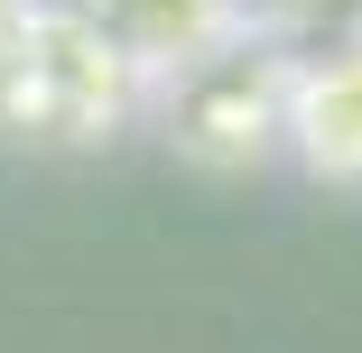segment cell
Masks as SVG:
<instances>
[{"label":"cell","mask_w":362,"mask_h":353,"mask_svg":"<svg viewBox=\"0 0 362 353\" xmlns=\"http://www.w3.org/2000/svg\"><path fill=\"white\" fill-rule=\"evenodd\" d=\"M288 75H298V56L242 19L223 37H204L195 56L158 65L139 84V112L168 139V158H186L204 177H251V168L288 158Z\"/></svg>","instance_id":"1"},{"label":"cell","mask_w":362,"mask_h":353,"mask_svg":"<svg viewBox=\"0 0 362 353\" xmlns=\"http://www.w3.org/2000/svg\"><path fill=\"white\" fill-rule=\"evenodd\" d=\"M288 158L316 186H362V37L334 56H298L288 75Z\"/></svg>","instance_id":"3"},{"label":"cell","mask_w":362,"mask_h":353,"mask_svg":"<svg viewBox=\"0 0 362 353\" xmlns=\"http://www.w3.org/2000/svg\"><path fill=\"white\" fill-rule=\"evenodd\" d=\"M28 28H37V0H0V84L19 75V56H28Z\"/></svg>","instance_id":"5"},{"label":"cell","mask_w":362,"mask_h":353,"mask_svg":"<svg viewBox=\"0 0 362 353\" xmlns=\"http://www.w3.org/2000/svg\"><path fill=\"white\" fill-rule=\"evenodd\" d=\"M84 10H93V19L130 47V65H139V75H158V65L195 56L204 37L242 28V0H84Z\"/></svg>","instance_id":"4"},{"label":"cell","mask_w":362,"mask_h":353,"mask_svg":"<svg viewBox=\"0 0 362 353\" xmlns=\"http://www.w3.org/2000/svg\"><path fill=\"white\" fill-rule=\"evenodd\" d=\"M139 84L149 75L84 0H37L28 56L0 84V139H19V149H103L139 112Z\"/></svg>","instance_id":"2"}]
</instances>
